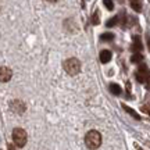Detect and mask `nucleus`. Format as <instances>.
I'll return each instance as SVG.
<instances>
[{"label": "nucleus", "mask_w": 150, "mask_h": 150, "mask_svg": "<svg viewBox=\"0 0 150 150\" xmlns=\"http://www.w3.org/2000/svg\"><path fill=\"white\" fill-rule=\"evenodd\" d=\"M47 1H50V3H56V1H59V0H47Z\"/></svg>", "instance_id": "a211bd4d"}, {"label": "nucleus", "mask_w": 150, "mask_h": 150, "mask_svg": "<svg viewBox=\"0 0 150 150\" xmlns=\"http://www.w3.org/2000/svg\"><path fill=\"white\" fill-rule=\"evenodd\" d=\"M131 1V7L134 8L136 13H139L142 10V3H140V0H129Z\"/></svg>", "instance_id": "9b49d317"}, {"label": "nucleus", "mask_w": 150, "mask_h": 150, "mask_svg": "<svg viewBox=\"0 0 150 150\" xmlns=\"http://www.w3.org/2000/svg\"><path fill=\"white\" fill-rule=\"evenodd\" d=\"M142 60H143V56H142V54L140 53H134V56H132V57H131V61H132V63H135V64H136V63H142Z\"/></svg>", "instance_id": "f8f14e48"}, {"label": "nucleus", "mask_w": 150, "mask_h": 150, "mask_svg": "<svg viewBox=\"0 0 150 150\" xmlns=\"http://www.w3.org/2000/svg\"><path fill=\"white\" fill-rule=\"evenodd\" d=\"M147 81H150V72H149V79H147Z\"/></svg>", "instance_id": "aec40b11"}, {"label": "nucleus", "mask_w": 150, "mask_h": 150, "mask_svg": "<svg viewBox=\"0 0 150 150\" xmlns=\"http://www.w3.org/2000/svg\"><path fill=\"white\" fill-rule=\"evenodd\" d=\"M10 107L13 111H16L17 114H22V112L25 111V104H24V102H21V100H13V102L10 103Z\"/></svg>", "instance_id": "39448f33"}, {"label": "nucleus", "mask_w": 150, "mask_h": 150, "mask_svg": "<svg viewBox=\"0 0 150 150\" xmlns=\"http://www.w3.org/2000/svg\"><path fill=\"white\" fill-rule=\"evenodd\" d=\"M92 22H93V25H97V24L100 22V20H99V13H97V11L93 14V20H92Z\"/></svg>", "instance_id": "dca6fc26"}, {"label": "nucleus", "mask_w": 150, "mask_h": 150, "mask_svg": "<svg viewBox=\"0 0 150 150\" xmlns=\"http://www.w3.org/2000/svg\"><path fill=\"white\" fill-rule=\"evenodd\" d=\"M7 149H8V150H16V149H14V146L11 145V143H10V145H7Z\"/></svg>", "instance_id": "f3484780"}, {"label": "nucleus", "mask_w": 150, "mask_h": 150, "mask_svg": "<svg viewBox=\"0 0 150 150\" xmlns=\"http://www.w3.org/2000/svg\"><path fill=\"white\" fill-rule=\"evenodd\" d=\"M85 145L92 150L100 147V145H102V135L99 134L97 131H89L85 135Z\"/></svg>", "instance_id": "f257e3e1"}, {"label": "nucleus", "mask_w": 150, "mask_h": 150, "mask_svg": "<svg viewBox=\"0 0 150 150\" xmlns=\"http://www.w3.org/2000/svg\"><path fill=\"white\" fill-rule=\"evenodd\" d=\"M117 22H118V16H117V17H112V18H110V20L107 21V24H106V25H107L108 28H111V27H114V25H115Z\"/></svg>", "instance_id": "4468645a"}, {"label": "nucleus", "mask_w": 150, "mask_h": 150, "mask_svg": "<svg viewBox=\"0 0 150 150\" xmlns=\"http://www.w3.org/2000/svg\"><path fill=\"white\" fill-rule=\"evenodd\" d=\"M13 140H14L16 146L24 147V146L27 145V140H28L27 132H25L22 128H16L13 131Z\"/></svg>", "instance_id": "7ed1b4c3"}, {"label": "nucleus", "mask_w": 150, "mask_h": 150, "mask_svg": "<svg viewBox=\"0 0 150 150\" xmlns=\"http://www.w3.org/2000/svg\"><path fill=\"white\" fill-rule=\"evenodd\" d=\"M13 76V71L7 67H0V82H8Z\"/></svg>", "instance_id": "423d86ee"}, {"label": "nucleus", "mask_w": 150, "mask_h": 150, "mask_svg": "<svg viewBox=\"0 0 150 150\" xmlns=\"http://www.w3.org/2000/svg\"><path fill=\"white\" fill-rule=\"evenodd\" d=\"M63 67H64V70L65 72L68 75H76V74H79V71H81V63H79V60L78 59H68V60H65L64 61V64H63Z\"/></svg>", "instance_id": "f03ea898"}, {"label": "nucleus", "mask_w": 150, "mask_h": 150, "mask_svg": "<svg viewBox=\"0 0 150 150\" xmlns=\"http://www.w3.org/2000/svg\"><path fill=\"white\" fill-rule=\"evenodd\" d=\"M147 45H149V50H150V38H149V42H147Z\"/></svg>", "instance_id": "6ab92c4d"}, {"label": "nucleus", "mask_w": 150, "mask_h": 150, "mask_svg": "<svg viewBox=\"0 0 150 150\" xmlns=\"http://www.w3.org/2000/svg\"><path fill=\"white\" fill-rule=\"evenodd\" d=\"M136 79L139 81L140 83H145L149 79V71H147V67L145 64H140L138 71H136Z\"/></svg>", "instance_id": "20e7f679"}, {"label": "nucleus", "mask_w": 150, "mask_h": 150, "mask_svg": "<svg viewBox=\"0 0 150 150\" xmlns=\"http://www.w3.org/2000/svg\"><path fill=\"white\" fill-rule=\"evenodd\" d=\"M111 57H112V54L110 50H103L102 53H100V61H102L103 64H107L108 61L111 60Z\"/></svg>", "instance_id": "6e6552de"}, {"label": "nucleus", "mask_w": 150, "mask_h": 150, "mask_svg": "<svg viewBox=\"0 0 150 150\" xmlns=\"http://www.w3.org/2000/svg\"><path fill=\"white\" fill-rule=\"evenodd\" d=\"M139 150H142V149H139Z\"/></svg>", "instance_id": "4be33fe9"}, {"label": "nucleus", "mask_w": 150, "mask_h": 150, "mask_svg": "<svg viewBox=\"0 0 150 150\" xmlns=\"http://www.w3.org/2000/svg\"><path fill=\"white\" fill-rule=\"evenodd\" d=\"M100 39H102V40H104V42H108V40H112V39H114V33H110V32H107V33H103L102 36H100Z\"/></svg>", "instance_id": "ddd939ff"}, {"label": "nucleus", "mask_w": 150, "mask_h": 150, "mask_svg": "<svg viewBox=\"0 0 150 150\" xmlns=\"http://www.w3.org/2000/svg\"><path fill=\"white\" fill-rule=\"evenodd\" d=\"M108 89H110V92H111L112 95H115V96L121 95V88H120V85H117V83H110Z\"/></svg>", "instance_id": "9d476101"}, {"label": "nucleus", "mask_w": 150, "mask_h": 150, "mask_svg": "<svg viewBox=\"0 0 150 150\" xmlns=\"http://www.w3.org/2000/svg\"><path fill=\"white\" fill-rule=\"evenodd\" d=\"M122 108H124V110H125L127 112H128L129 115H132V117H134L135 120H140V115H139V114H138V112L135 111V110H132L131 107H128L127 104H122Z\"/></svg>", "instance_id": "1a4fd4ad"}, {"label": "nucleus", "mask_w": 150, "mask_h": 150, "mask_svg": "<svg viewBox=\"0 0 150 150\" xmlns=\"http://www.w3.org/2000/svg\"><path fill=\"white\" fill-rule=\"evenodd\" d=\"M120 1H122V0H120Z\"/></svg>", "instance_id": "412c9836"}, {"label": "nucleus", "mask_w": 150, "mask_h": 150, "mask_svg": "<svg viewBox=\"0 0 150 150\" xmlns=\"http://www.w3.org/2000/svg\"><path fill=\"white\" fill-rule=\"evenodd\" d=\"M143 49V45L140 42V38L139 36H134V43H132V52L134 53H140Z\"/></svg>", "instance_id": "0eeeda50"}, {"label": "nucleus", "mask_w": 150, "mask_h": 150, "mask_svg": "<svg viewBox=\"0 0 150 150\" xmlns=\"http://www.w3.org/2000/svg\"><path fill=\"white\" fill-rule=\"evenodd\" d=\"M103 3H104V6L107 7V10H112V8H114V3H112V0H103Z\"/></svg>", "instance_id": "2eb2a0df"}]
</instances>
